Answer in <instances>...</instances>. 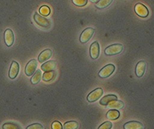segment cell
Returning <instances> with one entry per match:
<instances>
[{
  "label": "cell",
  "instance_id": "9c48e42d",
  "mask_svg": "<svg viewBox=\"0 0 154 129\" xmlns=\"http://www.w3.org/2000/svg\"><path fill=\"white\" fill-rule=\"evenodd\" d=\"M100 54V47L97 42H93L90 46V57L93 59H97Z\"/></svg>",
  "mask_w": 154,
  "mask_h": 129
},
{
  "label": "cell",
  "instance_id": "d4e9b609",
  "mask_svg": "<svg viewBox=\"0 0 154 129\" xmlns=\"http://www.w3.org/2000/svg\"><path fill=\"white\" fill-rule=\"evenodd\" d=\"M112 127V124L111 122H106L103 123L102 125L98 127V129H111Z\"/></svg>",
  "mask_w": 154,
  "mask_h": 129
},
{
  "label": "cell",
  "instance_id": "6da1fadb",
  "mask_svg": "<svg viewBox=\"0 0 154 129\" xmlns=\"http://www.w3.org/2000/svg\"><path fill=\"white\" fill-rule=\"evenodd\" d=\"M122 50H123V46L122 44L115 43V44H112L110 46L107 47L104 50V53L108 56H112V55L121 54Z\"/></svg>",
  "mask_w": 154,
  "mask_h": 129
},
{
  "label": "cell",
  "instance_id": "ffe728a7",
  "mask_svg": "<svg viewBox=\"0 0 154 129\" xmlns=\"http://www.w3.org/2000/svg\"><path fill=\"white\" fill-rule=\"evenodd\" d=\"M55 77V72L54 71H49V72H44L42 76L43 80L44 82H50Z\"/></svg>",
  "mask_w": 154,
  "mask_h": 129
},
{
  "label": "cell",
  "instance_id": "7a4b0ae2",
  "mask_svg": "<svg viewBox=\"0 0 154 129\" xmlns=\"http://www.w3.org/2000/svg\"><path fill=\"white\" fill-rule=\"evenodd\" d=\"M33 19L36 23L37 24L42 28H45V29H48L51 26L50 21L46 18L44 16H42V15L38 14V13H35L34 15H33Z\"/></svg>",
  "mask_w": 154,
  "mask_h": 129
},
{
  "label": "cell",
  "instance_id": "277c9868",
  "mask_svg": "<svg viewBox=\"0 0 154 129\" xmlns=\"http://www.w3.org/2000/svg\"><path fill=\"white\" fill-rule=\"evenodd\" d=\"M134 10L137 14L141 18H146L149 15V10L144 4H137L134 7Z\"/></svg>",
  "mask_w": 154,
  "mask_h": 129
},
{
  "label": "cell",
  "instance_id": "5bb4252c",
  "mask_svg": "<svg viewBox=\"0 0 154 129\" xmlns=\"http://www.w3.org/2000/svg\"><path fill=\"white\" fill-rule=\"evenodd\" d=\"M123 127L124 129H143V125L137 121H132L125 123Z\"/></svg>",
  "mask_w": 154,
  "mask_h": 129
},
{
  "label": "cell",
  "instance_id": "83f0119b",
  "mask_svg": "<svg viewBox=\"0 0 154 129\" xmlns=\"http://www.w3.org/2000/svg\"><path fill=\"white\" fill-rule=\"evenodd\" d=\"M89 1H91L92 3H97L98 0H89Z\"/></svg>",
  "mask_w": 154,
  "mask_h": 129
},
{
  "label": "cell",
  "instance_id": "e0dca14e",
  "mask_svg": "<svg viewBox=\"0 0 154 129\" xmlns=\"http://www.w3.org/2000/svg\"><path fill=\"white\" fill-rule=\"evenodd\" d=\"M113 0H98L95 6L98 9H102V8H108L110 4L112 3Z\"/></svg>",
  "mask_w": 154,
  "mask_h": 129
},
{
  "label": "cell",
  "instance_id": "52a82bcc",
  "mask_svg": "<svg viewBox=\"0 0 154 129\" xmlns=\"http://www.w3.org/2000/svg\"><path fill=\"white\" fill-rule=\"evenodd\" d=\"M103 89L100 88H96L95 90H93V92H91V93L88 95L87 99H88V101L89 103H93V102L97 101V99H99L101 96L103 95Z\"/></svg>",
  "mask_w": 154,
  "mask_h": 129
},
{
  "label": "cell",
  "instance_id": "9a60e30c",
  "mask_svg": "<svg viewBox=\"0 0 154 129\" xmlns=\"http://www.w3.org/2000/svg\"><path fill=\"white\" fill-rule=\"evenodd\" d=\"M118 97L116 95H112V94H109L107 96H104L102 99L100 100V104L101 105H104V106H107L109 103H111L112 101L117 100Z\"/></svg>",
  "mask_w": 154,
  "mask_h": 129
},
{
  "label": "cell",
  "instance_id": "484cf974",
  "mask_svg": "<svg viewBox=\"0 0 154 129\" xmlns=\"http://www.w3.org/2000/svg\"><path fill=\"white\" fill-rule=\"evenodd\" d=\"M26 129H43V127L40 123H34L32 125H29Z\"/></svg>",
  "mask_w": 154,
  "mask_h": 129
},
{
  "label": "cell",
  "instance_id": "603a6c76",
  "mask_svg": "<svg viewBox=\"0 0 154 129\" xmlns=\"http://www.w3.org/2000/svg\"><path fill=\"white\" fill-rule=\"evenodd\" d=\"M72 4L78 7H83L88 4V0H72Z\"/></svg>",
  "mask_w": 154,
  "mask_h": 129
},
{
  "label": "cell",
  "instance_id": "ac0fdd59",
  "mask_svg": "<svg viewBox=\"0 0 154 129\" xmlns=\"http://www.w3.org/2000/svg\"><path fill=\"white\" fill-rule=\"evenodd\" d=\"M120 116V112L117 109H111L107 112V118L109 120H116Z\"/></svg>",
  "mask_w": 154,
  "mask_h": 129
},
{
  "label": "cell",
  "instance_id": "4fadbf2b",
  "mask_svg": "<svg viewBox=\"0 0 154 129\" xmlns=\"http://www.w3.org/2000/svg\"><path fill=\"white\" fill-rule=\"evenodd\" d=\"M57 67V62L56 61H48L45 62L42 66L41 69L43 72H49V71H54Z\"/></svg>",
  "mask_w": 154,
  "mask_h": 129
},
{
  "label": "cell",
  "instance_id": "8992f818",
  "mask_svg": "<svg viewBox=\"0 0 154 129\" xmlns=\"http://www.w3.org/2000/svg\"><path fill=\"white\" fill-rule=\"evenodd\" d=\"M37 67H38V61L36 59H32L28 63L25 68V74L27 76H32L34 72H36Z\"/></svg>",
  "mask_w": 154,
  "mask_h": 129
},
{
  "label": "cell",
  "instance_id": "3957f363",
  "mask_svg": "<svg viewBox=\"0 0 154 129\" xmlns=\"http://www.w3.org/2000/svg\"><path fill=\"white\" fill-rule=\"evenodd\" d=\"M93 34H94V29L93 28H87L81 33L80 38H79V41L82 43H87L92 38Z\"/></svg>",
  "mask_w": 154,
  "mask_h": 129
},
{
  "label": "cell",
  "instance_id": "ba28073f",
  "mask_svg": "<svg viewBox=\"0 0 154 129\" xmlns=\"http://www.w3.org/2000/svg\"><path fill=\"white\" fill-rule=\"evenodd\" d=\"M4 38L5 44L8 47H11L14 44V32L10 29H6L5 32H4Z\"/></svg>",
  "mask_w": 154,
  "mask_h": 129
},
{
  "label": "cell",
  "instance_id": "4316f807",
  "mask_svg": "<svg viewBox=\"0 0 154 129\" xmlns=\"http://www.w3.org/2000/svg\"><path fill=\"white\" fill-rule=\"evenodd\" d=\"M52 129H63V126L59 122H53V124H52Z\"/></svg>",
  "mask_w": 154,
  "mask_h": 129
},
{
  "label": "cell",
  "instance_id": "7c38bea8",
  "mask_svg": "<svg viewBox=\"0 0 154 129\" xmlns=\"http://www.w3.org/2000/svg\"><path fill=\"white\" fill-rule=\"evenodd\" d=\"M53 56V52L51 49H45L43 52H41V54L38 56V62L39 63H45L48 61L51 57Z\"/></svg>",
  "mask_w": 154,
  "mask_h": 129
},
{
  "label": "cell",
  "instance_id": "5b68a950",
  "mask_svg": "<svg viewBox=\"0 0 154 129\" xmlns=\"http://www.w3.org/2000/svg\"><path fill=\"white\" fill-rule=\"evenodd\" d=\"M115 70V66L113 64H108L106 65L104 68H103L99 71V73L98 75L102 78H108L109 76H111V74H112V72H114Z\"/></svg>",
  "mask_w": 154,
  "mask_h": 129
},
{
  "label": "cell",
  "instance_id": "cb8c5ba5",
  "mask_svg": "<svg viewBox=\"0 0 154 129\" xmlns=\"http://www.w3.org/2000/svg\"><path fill=\"white\" fill-rule=\"evenodd\" d=\"M3 129H19L18 125L14 124V123H10V122H8L3 125Z\"/></svg>",
  "mask_w": 154,
  "mask_h": 129
},
{
  "label": "cell",
  "instance_id": "7402d4cb",
  "mask_svg": "<svg viewBox=\"0 0 154 129\" xmlns=\"http://www.w3.org/2000/svg\"><path fill=\"white\" fill-rule=\"evenodd\" d=\"M39 13L40 14H42V16H44V17L48 16L49 14H50V8L46 5H43L39 8Z\"/></svg>",
  "mask_w": 154,
  "mask_h": 129
},
{
  "label": "cell",
  "instance_id": "44dd1931",
  "mask_svg": "<svg viewBox=\"0 0 154 129\" xmlns=\"http://www.w3.org/2000/svg\"><path fill=\"white\" fill-rule=\"evenodd\" d=\"M79 123L75 121H70L64 123V126L63 127V128L64 129H78L79 128Z\"/></svg>",
  "mask_w": 154,
  "mask_h": 129
},
{
  "label": "cell",
  "instance_id": "8fae6325",
  "mask_svg": "<svg viewBox=\"0 0 154 129\" xmlns=\"http://www.w3.org/2000/svg\"><path fill=\"white\" fill-rule=\"evenodd\" d=\"M146 68H147V63L145 61H139L136 65V69H135V72H136L137 77L138 78H142L143 76L144 72L146 71Z\"/></svg>",
  "mask_w": 154,
  "mask_h": 129
},
{
  "label": "cell",
  "instance_id": "2e32d148",
  "mask_svg": "<svg viewBox=\"0 0 154 129\" xmlns=\"http://www.w3.org/2000/svg\"><path fill=\"white\" fill-rule=\"evenodd\" d=\"M108 108H112V109H121L124 107V103L122 102V101L120 100H114V101H112L111 103H109L107 105Z\"/></svg>",
  "mask_w": 154,
  "mask_h": 129
},
{
  "label": "cell",
  "instance_id": "30bf717a",
  "mask_svg": "<svg viewBox=\"0 0 154 129\" xmlns=\"http://www.w3.org/2000/svg\"><path fill=\"white\" fill-rule=\"evenodd\" d=\"M18 72H19V64L16 61H13L9 68L8 77L11 79H14L18 76Z\"/></svg>",
  "mask_w": 154,
  "mask_h": 129
},
{
  "label": "cell",
  "instance_id": "d6986e66",
  "mask_svg": "<svg viewBox=\"0 0 154 129\" xmlns=\"http://www.w3.org/2000/svg\"><path fill=\"white\" fill-rule=\"evenodd\" d=\"M41 78H42L41 71H40V70H36V72H34V74H33L32 79H31V83H32V84H33V85L38 84V83L40 82Z\"/></svg>",
  "mask_w": 154,
  "mask_h": 129
}]
</instances>
